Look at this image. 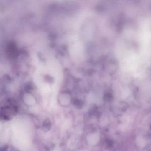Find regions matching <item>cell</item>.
I'll list each match as a JSON object with an SVG mask.
<instances>
[{
    "label": "cell",
    "instance_id": "obj_1",
    "mask_svg": "<svg viewBox=\"0 0 151 151\" xmlns=\"http://www.w3.org/2000/svg\"><path fill=\"white\" fill-rule=\"evenodd\" d=\"M72 100L70 96L68 95V93H62L59 98V103L63 107L68 106L72 102Z\"/></svg>",
    "mask_w": 151,
    "mask_h": 151
},
{
    "label": "cell",
    "instance_id": "obj_2",
    "mask_svg": "<svg viewBox=\"0 0 151 151\" xmlns=\"http://www.w3.org/2000/svg\"><path fill=\"white\" fill-rule=\"evenodd\" d=\"M23 100L26 105L29 106H32L36 103L35 98L29 92L24 93L23 96Z\"/></svg>",
    "mask_w": 151,
    "mask_h": 151
},
{
    "label": "cell",
    "instance_id": "obj_3",
    "mask_svg": "<svg viewBox=\"0 0 151 151\" xmlns=\"http://www.w3.org/2000/svg\"><path fill=\"white\" fill-rule=\"evenodd\" d=\"M72 102H73L74 105L76 106V107L77 108H80L83 107V102L80 100L78 99H72Z\"/></svg>",
    "mask_w": 151,
    "mask_h": 151
},
{
    "label": "cell",
    "instance_id": "obj_4",
    "mask_svg": "<svg viewBox=\"0 0 151 151\" xmlns=\"http://www.w3.org/2000/svg\"><path fill=\"white\" fill-rule=\"evenodd\" d=\"M51 127V124L50 120L49 119H47L44 122V124H43L44 130H45L47 131L50 129Z\"/></svg>",
    "mask_w": 151,
    "mask_h": 151
},
{
    "label": "cell",
    "instance_id": "obj_5",
    "mask_svg": "<svg viewBox=\"0 0 151 151\" xmlns=\"http://www.w3.org/2000/svg\"><path fill=\"white\" fill-rule=\"evenodd\" d=\"M112 98V95L109 94V93H108V94H107L106 95V96H105V99H106V100H107L108 101L111 99Z\"/></svg>",
    "mask_w": 151,
    "mask_h": 151
}]
</instances>
